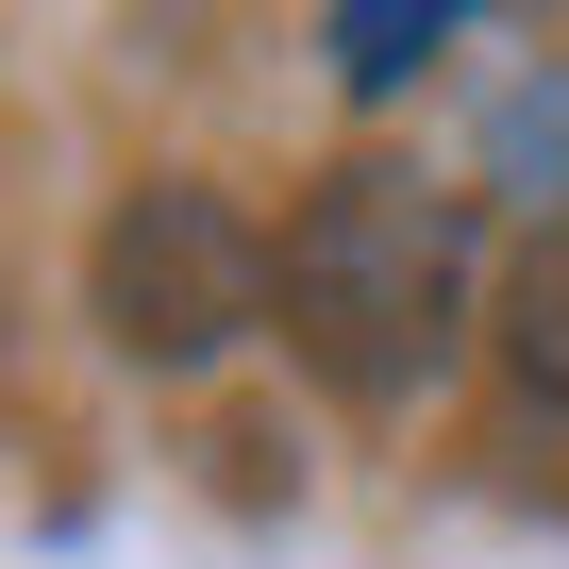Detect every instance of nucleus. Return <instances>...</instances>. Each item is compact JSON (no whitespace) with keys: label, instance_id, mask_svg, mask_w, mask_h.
<instances>
[{"label":"nucleus","instance_id":"obj_1","mask_svg":"<svg viewBox=\"0 0 569 569\" xmlns=\"http://www.w3.org/2000/svg\"><path fill=\"white\" fill-rule=\"evenodd\" d=\"M268 319L336 402H419L469 336V201L386 151L319 168L302 218L268 234Z\"/></svg>","mask_w":569,"mask_h":569},{"label":"nucleus","instance_id":"obj_2","mask_svg":"<svg viewBox=\"0 0 569 569\" xmlns=\"http://www.w3.org/2000/svg\"><path fill=\"white\" fill-rule=\"evenodd\" d=\"M84 302H101V336L134 352V369H218V352H251L268 336V218L234 201V184H201V168H168V184H134L118 218H101V251H84Z\"/></svg>","mask_w":569,"mask_h":569},{"label":"nucleus","instance_id":"obj_3","mask_svg":"<svg viewBox=\"0 0 569 569\" xmlns=\"http://www.w3.org/2000/svg\"><path fill=\"white\" fill-rule=\"evenodd\" d=\"M319 34H336V68H352L369 101H402V84H419V68L452 51V0H336Z\"/></svg>","mask_w":569,"mask_h":569},{"label":"nucleus","instance_id":"obj_4","mask_svg":"<svg viewBox=\"0 0 569 569\" xmlns=\"http://www.w3.org/2000/svg\"><path fill=\"white\" fill-rule=\"evenodd\" d=\"M502 369L569 419V234H536V251H519V284H502Z\"/></svg>","mask_w":569,"mask_h":569},{"label":"nucleus","instance_id":"obj_5","mask_svg":"<svg viewBox=\"0 0 569 569\" xmlns=\"http://www.w3.org/2000/svg\"><path fill=\"white\" fill-rule=\"evenodd\" d=\"M486 168H502V201H569V68L552 84H502V118H486Z\"/></svg>","mask_w":569,"mask_h":569}]
</instances>
